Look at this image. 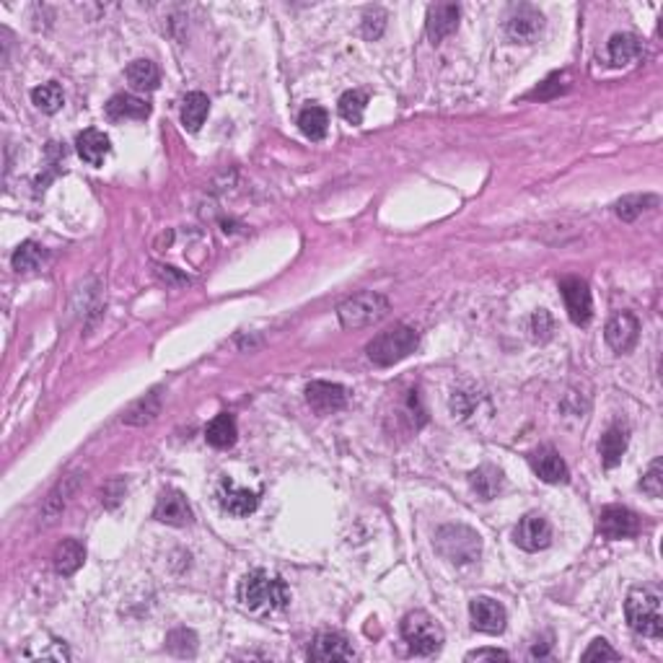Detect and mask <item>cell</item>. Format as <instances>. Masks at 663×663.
I'll list each match as a JSON object with an SVG mask.
<instances>
[{
	"mask_svg": "<svg viewBox=\"0 0 663 663\" xmlns=\"http://www.w3.org/2000/svg\"><path fill=\"white\" fill-rule=\"evenodd\" d=\"M384 29H386V13L381 8L366 11V16H363V34H366V39H378Z\"/></svg>",
	"mask_w": 663,
	"mask_h": 663,
	"instance_id": "37",
	"label": "cell"
},
{
	"mask_svg": "<svg viewBox=\"0 0 663 663\" xmlns=\"http://www.w3.org/2000/svg\"><path fill=\"white\" fill-rule=\"evenodd\" d=\"M298 128H301V133L306 135L309 140H324L327 130H329V114H327V109H321L317 104H309L306 109H301Z\"/></svg>",
	"mask_w": 663,
	"mask_h": 663,
	"instance_id": "29",
	"label": "cell"
},
{
	"mask_svg": "<svg viewBox=\"0 0 663 663\" xmlns=\"http://www.w3.org/2000/svg\"><path fill=\"white\" fill-rule=\"evenodd\" d=\"M469 617H472V627L485 635H501L505 630V622H508L503 604L495 599H487V596H479L469 604Z\"/></svg>",
	"mask_w": 663,
	"mask_h": 663,
	"instance_id": "12",
	"label": "cell"
},
{
	"mask_svg": "<svg viewBox=\"0 0 663 663\" xmlns=\"http://www.w3.org/2000/svg\"><path fill=\"white\" fill-rule=\"evenodd\" d=\"M109 137H106L102 130H83V133L76 137V151H79V156L88 166H102L106 159V153H109Z\"/></svg>",
	"mask_w": 663,
	"mask_h": 663,
	"instance_id": "22",
	"label": "cell"
},
{
	"mask_svg": "<svg viewBox=\"0 0 663 663\" xmlns=\"http://www.w3.org/2000/svg\"><path fill=\"white\" fill-rule=\"evenodd\" d=\"M469 485L482 501H493L503 490V472L493 464H485L469 475Z\"/></svg>",
	"mask_w": 663,
	"mask_h": 663,
	"instance_id": "24",
	"label": "cell"
},
{
	"mask_svg": "<svg viewBox=\"0 0 663 663\" xmlns=\"http://www.w3.org/2000/svg\"><path fill=\"white\" fill-rule=\"evenodd\" d=\"M544 29V16L529 5V3H521V5H513L508 19H505V31L513 42H521V45H531Z\"/></svg>",
	"mask_w": 663,
	"mask_h": 663,
	"instance_id": "8",
	"label": "cell"
},
{
	"mask_svg": "<svg viewBox=\"0 0 663 663\" xmlns=\"http://www.w3.org/2000/svg\"><path fill=\"white\" fill-rule=\"evenodd\" d=\"M159 412H161V392L159 389H153V392H148L145 397L137 399L133 407L122 415V423L148 425L159 418Z\"/></svg>",
	"mask_w": 663,
	"mask_h": 663,
	"instance_id": "28",
	"label": "cell"
},
{
	"mask_svg": "<svg viewBox=\"0 0 663 663\" xmlns=\"http://www.w3.org/2000/svg\"><path fill=\"white\" fill-rule=\"evenodd\" d=\"M389 314V298L376 291H363L350 295L347 301L340 303L337 317L345 329H361V327H371L376 321Z\"/></svg>",
	"mask_w": 663,
	"mask_h": 663,
	"instance_id": "6",
	"label": "cell"
},
{
	"mask_svg": "<svg viewBox=\"0 0 663 663\" xmlns=\"http://www.w3.org/2000/svg\"><path fill=\"white\" fill-rule=\"evenodd\" d=\"M510 656L505 651H498V648H479V651H472L467 653V661H508Z\"/></svg>",
	"mask_w": 663,
	"mask_h": 663,
	"instance_id": "40",
	"label": "cell"
},
{
	"mask_svg": "<svg viewBox=\"0 0 663 663\" xmlns=\"http://www.w3.org/2000/svg\"><path fill=\"white\" fill-rule=\"evenodd\" d=\"M562 76H565V73H555V76H550V79L544 80V83H542V86H539L536 91H531V94H529L531 99H552V96L562 94V91L568 88V86H559V83H558Z\"/></svg>",
	"mask_w": 663,
	"mask_h": 663,
	"instance_id": "39",
	"label": "cell"
},
{
	"mask_svg": "<svg viewBox=\"0 0 663 663\" xmlns=\"http://www.w3.org/2000/svg\"><path fill=\"white\" fill-rule=\"evenodd\" d=\"M352 648L343 635L335 633H321L314 637V642L309 645V659L319 663L329 661H352Z\"/></svg>",
	"mask_w": 663,
	"mask_h": 663,
	"instance_id": "18",
	"label": "cell"
},
{
	"mask_svg": "<svg viewBox=\"0 0 663 663\" xmlns=\"http://www.w3.org/2000/svg\"><path fill=\"white\" fill-rule=\"evenodd\" d=\"M659 205V197L656 195H630V197H622L617 205H614V212L622 218V220H635L637 215Z\"/></svg>",
	"mask_w": 663,
	"mask_h": 663,
	"instance_id": "33",
	"label": "cell"
},
{
	"mask_svg": "<svg viewBox=\"0 0 663 663\" xmlns=\"http://www.w3.org/2000/svg\"><path fill=\"white\" fill-rule=\"evenodd\" d=\"M215 498H218V505L228 513V516H236V518H246L257 510L260 505V498L257 493L252 490H244L239 485H234L228 477H223L215 487Z\"/></svg>",
	"mask_w": 663,
	"mask_h": 663,
	"instance_id": "11",
	"label": "cell"
},
{
	"mask_svg": "<svg viewBox=\"0 0 663 663\" xmlns=\"http://www.w3.org/2000/svg\"><path fill=\"white\" fill-rule=\"evenodd\" d=\"M151 114V104L145 99H137L133 94H117L106 102V117L112 122H122V120H148Z\"/></svg>",
	"mask_w": 663,
	"mask_h": 663,
	"instance_id": "19",
	"label": "cell"
},
{
	"mask_svg": "<svg viewBox=\"0 0 663 663\" xmlns=\"http://www.w3.org/2000/svg\"><path fill=\"white\" fill-rule=\"evenodd\" d=\"M596 531L604 539H611V542H617V539H633V536H637V531H640V518H637V513H633L630 508L607 505L599 513Z\"/></svg>",
	"mask_w": 663,
	"mask_h": 663,
	"instance_id": "7",
	"label": "cell"
},
{
	"mask_svg": "<svg viewBox=\"0 0 663 663\" xmlns=\"http://www.w3.org/2000/svg\"><path fill=\"white\" fill-rule=\"evenodd\" d=\"M435 550L443 559L453 565H472L482 555V539L475 529L461 526V524H449L435 531Z\"/></svg>",
	"mask_w": 663,
	"mask_h": 663,
	"instance_id": "4",
	"label": "cell"
},
{
	"mask_svg": "<svg viewBox=\"0 0 663 663\" xmlns=\"http://www.w3.org/2000/svg\"><path fill=\"white\" fill-rule=\"evenodd\" d=\"M205 438L215 449H231L236 443V438H239V427H236L234 415L220 412L218 418H212L208 427H205Z\"/></svg>",
	"mask_w": 663,
	"mask_h": 663,
	"instance_id": "23",
	"label": "cell"
},
{
	"mask_svg": "<svg viewBox=\"0 0 663 663\" xmlns=\"http://www.w3.org/2000/svg\"><path fill=\"white\" fill-rule=\"evenodd\" d=\"M640 490L651 498H661L663 495V464L661 459H656L651 464V469L645 472V477L640 482Z\"/></svg>",
	"mask_w": 663,
	"mask_h": 663,
	"instance_id": "35",
	"label": "cell"
},
{
	"mask_svg": "<svg viewBox=\"0 0 663 663\" xmlns=\"http://www.w3.org/2000/svg\"><path fill=\"white\" fill-rule=\"evenodd\" d=\"M366 104H369V94L352 88V91H345V94L340 96V104L337 106H340V114H343L345 122H350V125H361V122H363Z\"/></svg>",
	"mask_w": 663,
	"mask_h": 663,
	"instance_id": "31",
	"label": "cell"
},
{
	"mask_svg": "<svg viewBox=\"0 0 663 663\" xmlns=\"http://www.w3.org/2000/svg\"><path fill=\"white\" fill-rule=\"evenodd\" d=\"M513 542L524 550V552H539L547 550L552 544V526L544 516L539 513H526L518 526L513 529Z\"/></svg>",
	"mask_w": 663,
	"mask_h": 663,
	"instance_id": "10",
	"label": "cell"
},
{
	"mask_svg": "<svg viewBox=\"0 0 663 663\" xmlns=\"http://www.w3.org/2000/svg\"><path fill=\"white\" fill-rule=\"evenodd\" d=\"M42 262H45V249L37 241H24L13 252V257H11V265H13V269H19V272H31V269H37Z\"/></svg>",
	"mask_w": 663,
	"mask_h": 663,
	"instance_id": "32",
	"label": "cell"
},
{
	"mask_svg": "<svg viewBox=\"0 0 663 663\" xmlns=\"http://www.w3.org/2000/svg\"><path fill=\"white\" fill-rule=\"evenodd\" d=\"M529 464L531 469H534V475L542 479V482H547V485H562V482H568V477H570L565 459L552 446H539L536 452H531Z\"/></svg>",
	"mask_w": 663,
	"mask_h": 663,
	"instance_id": "14",
	"label": "cell"
},
{
	"mask_svg": "<svg viewBox=\"0 0 663 663\" xmlns=\"http://www.w3.org/2000/svg\"><path fill=\"white\" fill-rule=\"evenodd\" d=\"M399 633L412 656H435L443 645V630L427 611H410L402 619Z\"/></svg>",
	"mask_w": 663,
	"mask_h": 663,
	"instance_id": "5",
	"label": "cell"
},
{
	"mask_svg": "<svg viewBox=\"0 0 663 663\" xmlns=\"http://www.w3.org/2000/svg\"><path fill=\"white\" fill-rule=\"evenodd\" d=\"M153 518L169 526H186L192 524V508L179 490H163L153 508Z\"/></svg>",
	"mask_w": 663,
	"mask_h": 663,
	"instance_id": "16",
	"label": "cell"
},
{
	"mask_svg": "<svg viewBox=\"0 0 663 663\" xmlns=\"http://www.w3.org/2000/svg\"><path fill=\"white\" fill-rule=\"evenodd\" d=\"M552 329H555V321H552V317H550L544 309H539V311L531 317V332H534L536 340H547V337L552 335Z\"/></svg>",
	"mask_w": 663,
	"mask_h": 663,
	"instance_id": "38",
	"label": "cell"
},
{
	"mask_svg": "<svg viewBox=\"0 0 663 663\" xmlns=\"http://www.w3.org/2000/svg\"><path fill=\"white\" fill-rule=\"evenodd\" d=\"M604 337L614 352L619 355H627L640 340V321H637L630 311H619L607 321V329H604Z\"/></svg>",
	"mask_w": 663,
	"mask_h": 663,
	"instance_id": "13",
	"label": "cell"
},
{
	"mask_svg": "<svg viewBox=\"0 0 663 663\" xmlns=\"http://www.w3.org/2000/svg\"><path fill=\"white\" fill-rule=\"evenodd\" d=\"M604 659H607V661H619L622 656L611 648L607 640H601V637H599V640H593V642L588 645V651L584 653V661L591 663V661H604Z\"/></svg>",
	"mask_w": 663,
	"mask_h": 663,
	"instance_id": "36",
	"label": "cell"
},
{
	"mask_svg": "<svg viewBox=\"0 0 663 663\" xmlns=\"http://www.w3.org/2000/svg\"><path fill=\"white\" fill-rule=\"evenodd\" d=\"M83 559H86V550L79 539H62V544L54 550V570L60 576H73L83 565Z\"/></svg>",
	"mask_w": 663,
	"mask_h": 663,
	"instance_id": "27",
	"label": "cell"
},
{
	"mask_svg": "<svg viewBox=\"0 0 663 663\" xmlns=\"http://www.w3.org/2000/svg\"><path fill=\"white\" fill-rule=\"evenodd\" d=\"M135 91H156L161 83V70L153 60H133L125 70Z\"/></svg>",
	"mask_w": 663,
	"mask_h": 663,
	"instance_id": "26",
	"label": "cell"
},
{
	"mask_svg": "<svg viewBox=\"0 0 663 663\" xmlns=\"http://www.w3.org/2000/svg\"><path fill=\"white\" fill-rule=\"evenodd\" d=\"M418 345H420L418 332L412 327H407V324H397L392 329L378 332L369 343L366 352H369V358L376 366L386 369V366H394L399 361L410 358L418 350Z\"/></svg>",
	"mask_w": 663,
	"mask_h": 663,
	"instance_id": "2",
	"label": "cell"
},
{
	"mask_svg": "<svg viewBox=\"0 0 663 663\" xmlns=\"http://www.w3.org/2000/svg\"><path fill=\"white\" fill-rule=\"evenodd\" d=\"M627 441H630V435H627V425L622 423H614L601 435V443H599V456H601V464L607 467V469H614L619 461H622V456L627 452Z\"/></svg>",
	"mask_w": 663,
	"mask_h": 663,
	"instance_id": "21",
	"label": "cell"
},
{
	"mask_svg": "<svg viewBox=\"0 0 663 663\" xmlns=\"http://www.w3.org/2000/svg\"><path fill=\"white\" fill-rule=\"evenodd\" d=\"M31 102L39 112L54 114V112H60V106L65 104V96H62V88L54 80H50V83H42L31 91Z\"/></svg>",
	"mask_w": 663,
	"mask_h": 663,
	"instance_id": "30",
	"label": "cell"
},
{
	"mask_svg": "<svg viewBox=\"0 0 663 663\" xmlns=\"http://www.w3.org/2000/svg\"><path fill=\"white\" fill-rule=\"evenodd\" d=\"M625 614H627V625L635 630L637 635H663L661 596L656 591H651V588H635V591H630L627 593V601H625Z\"/></svg>",
	"mask_w": 663,
	"mask_h": 663,
	"instance_id": "3",
	"label": "cell"
},
{
	"mask_svg": "<svg viewBox=\"0 0 663 663\" xmlns=\"http://www.w3.org/2000/svg\"><path fill=\"white\" fill-rule=\"evenodd\" d=\"M640 54H642V39L633 31L614 34L609 45H607V57H609V65H614V68L635 62Z\"/></svg>",
	"mask_w": 663,
	"mask_h": 663,
	"instance_id": "20",
	"label": "cell"
},
{
	"mask_svg": "<svg viewBox=\"0 0 663 663\" xmlns=\"http://www.w3.org/2000/svg\"><path fill=\"white\" fill-rule=\"evenodd\" d=\"M559 293L565 298V309L573 324L585 327L593 317V303H591V291L588 283L581 278H562L559 280Z\"/></svg>",
	"mask_w": 663,
	"mask_h": 663,
	"instance_id": "9",
	"label": "cell"
},
{
	"mask_svg": "<svg viewBox=\"0 0 663 663\" xmlns=\"http://www.w3.org/2000/svg\"><path fill=\"white\" fill-rule=\"evenodd\" d=\"M239 601L254 614H275L288 607L291 591L286 581L269 576L265 570H254L239 584Z\"/></svg>",
	"mask_w": 663,
	"mask_h": 663,
	"instance_id": "1",
	"label": "cell"
},
{
	"mask_svg": "<svg viewBox=\"0 0 663 663\" xmlns=\"http://www.w3.org/2000/svg\"><path fill=\"white\" fill-rule=\"evenodd\" d=\"M166 648L177 656H192L195 648H197V637L189 630H174L166 637Z\"/></svg>",
	"mask_w": 663,
	"mask_h": 663,
	"instance_id": "34",
	"label": "cell"
},
{
	"mask_svg": "<svg viewBox=\"0 0 663 663\" xmlns=\"http://www.w3.org/2000/svg\"><path fill=\"white\" fill-rule=\"evenodd\" d=\"M459 5L456 3H435L427 8V21H425V29H427V37L433 45H441L446 37H452L456 27H459Z\"/></svg>",
	"mask_w": 663,
	"mask_h": 663,
	"instance_id": "15",
	"label": "cell"
},
{
	"mask_svg": "<svg viewBox=\"0 0 663 663\" xmlns=\"http://www.w3.org/2000/svg\"><path fill=\"white\" fill-rule=\"evenodd\" d=\"M208 112H211V99H208L203 91H192V94H186L185 102H182V125H185V130H189V133H197V130L203 128V122H205Z\"/></svg>",
	"mask_w": 663,
	"mask_h": 663,
	"instance_id": "25",
	"label": "cell"
},
{
	"mask_svg": "<svg viewBox=\"0 0 663 663\" xmlns=\"http://www.w3.org/2000/svg\"><path fill=\"white\" fill-rule=\"evenodd\" d=\"M306 402L317 410L319 415H329L337 412L347 404V392L340 384H329V381H311L306 386Z\"/></svg>",
	"mask_w": 663,
	"mask_h": 663,
	"instance_id": "17",
	"label": "cell"
}]
</instances>
